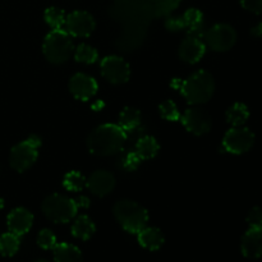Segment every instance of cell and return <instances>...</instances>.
Segmentation results:
<instances>
[{"mask_svg": "<svg viewBox=\"0 0 262 262\" xmlns=\"http://www.w3.org/2000/svg\"><path fill=\"white\" fill-rule=\"evenodd\" d=\"M127 135L117 124H102L87 138L90 152L97 156H110L119 152L124 146Z\"/></svg>", "mask_w": 262, "mask_h": 262, "instance_id": "cell-1", "label": "cell"}, {"mask_svg": "<svg viewBox=\"0 0 262 262\" xmlns=\"http://www.w3.org/2000/svg\"><path fill=\"white\" fill-rule=\"evenodd\" d=\"M214 78L206 71L196 72L181 84V92L192 105H201L209 101L214 95Z\"/></svg>", "mask_w": 262, "mask_h": 262, "instance_id": "cell-2", "label": "cell"}, {"mask_svg": "<svg viewBox=\"0 0 262 262\" xmlns=\"http://www.w3.org/2000/svg\"><path fill=\"white\" fill-rule=\"evenodd\" d=\"M115 219L118 220L123 229L129 233H136L143 229L147 225L148 214L145 207L130 200L118 201L113 207Z\"/></svg>", "mask_w": 262, "mask_h": 262, "instance_id": "cell-3", "label": "cell"}, {"mask_svg": "<svg viewBox=\"0 0 262 262\" xmlns=\"http://www.w3.org/2000/svg\"><path fill=\"white\" fill-rule=\"evenodd\" d=\"M73 42L64 30H53L43 40L42 51L45 58L53 64H63L73 53Z\"/></svg>", "mask_w": 262, "mask_h": 262, "instance_id": "cell-4", "label": "cell"}, {"mask_svg": "<svg viewBox=\"0 0 262 262\" xmlns=\"http://www.w3.org/2000/svg\"><path fill=\"white\" fill-rule=\"evenodd\" d=\"M77 206L76 201L63 194H51L46 197L42 202V212L49 220L53 223H68L76 216Z\"/></svg>", "mask_w": 262, "mask_h": 262, "instance_id": "cell-5", "label": "cell"}, {"mask_svg": "<svg viewBox=\"0 0 262 262\" xmlns=\"http://www.w3.org/2000/svg\"><path fill=\"white\" fill-rule=\"evenodd\" d=\"M40 145L41 140L37 136H31L26 141L15 145L10 151V166L19 173L31 168L37 159V148Z\"/></svg>", "mask_w": 262, "mask_h": 262, "instance_id": "cell-6", "label": "cell"}, {"mask_svg": "<svg viewBox=\"0 0 262 262\" xmlns=\"http://www.w3.org/2000/svg\"><path fill=\"white\" fill-rule=\"evenodd\" d=\"M205 45L214 51H228L237 42V31L227 23H217L205 33Z\"/></svg>", "mask_w": 262, "mask_h": 262, "instance_id": "cell-7", "label": "cell"}, {"mask_svg": "<svg viewBox=\"0 0 262 262\" xmlns=\"http://www.w3.org/2000/svg\"><path fill=\"white\" fill-rule=\"evenodd\" d=\"M255 143V135L246 127H233L228 130L223 140V146L230 154L241 155L252 148Z\"/></svg>", "mask_w": 262, "mask_h": 262, "instance_id": "cell-8", "label": "cell"}, {"mask_svg": "<svg viewBox=\"0 0 262 262\" xmlns=\"http://www.w3.org/2000/svg\"><path fill=\"white\" fill-rule=\"evenodd\" d=\"M101 74L113 84H122L129 79L130 69L127 61L120 56L110 55L102 59L100 64Z\"/></svg>", "mask_w": 262, "mask_h": 262, "instance_id": "cell-9", "label": "cell"}, {"mask_svg": "<svg viewBox=\"0 0 262 262\" xmlns=\"http://www.w3.org/2000/svg\"><path fill=\"white\" fill-rule=\"evenodd\" d=\"M66 32L74 37H87L95 30V19L90 13L76 10L66 18Z\"/></svg>", "mask_w": 262, "mask_h": 262, "instance_id": "cell-10", "label": "cell"}, {"mask_svg": "<svg viewBox=\"0 0 262 262\" xmlns=\"http://www.w3.org/2000/svg\"><path fill=\"white\" fill-rule=\"evenodd\" d=\"M182 123L188 132L201 136L211 129L212 120L207 112L201 107H191L182 115Z\"/></svg>", "mask_w": 262, "mask_h": 262, "instance_id": "cell-11", "label": "cell"}, {"mask_svg": "<svg viewBox=\"0 0 262 262\" xmlns=\"http://www.w3.org/2000/svg\"><path fill=\"white\" fill-rule=\"evenodd\" d=\"M69 90L76 99L87 101L97 92V82L91 76L76 73L69 81Z\"/></svg>", "mask_w": 262, "mask_h": 262, "instance_id": "cell-12", "label": "cell"}, {"mask_svg": "<svg viewBox=\"0 0 262 262\" xmlns=\"http://www.w3.org/2000/svg\"><path fill=\"white\" fill-rule=\"evenodd\" d=\"M86 187L95 196L104 197L114 189L115 178L109 171L97 170L86 179Z\"/></svg>", "mask_w": 262, "mask_h": 262, "instance_id": "cell-13", "label": "cell"}, {"mask_svg": "<svg viewBox=\"0 0 262 262\" xmlns=\"http://www.w3.org/2000/svg\"><path fill=\"white\" fill-rule=\"evenodd\" d=\"M7 224L10 233L20 237L32 228L33 215L27 209L18 207V209H14L8 215Z\"/></svg>", "mask_w": 262, "mask_h": 262, "instance_id": "cell-14", "label": "cell"}, {"mask_svg": "<svg viewBox=\"0 0 262 262\" xmlns=\"http://www.w3.org/2000/svg\"><path fill=\"white\" fill-rule=\"evenodd\" d=\"M241 251L247 258L256 260L262 257V229L250 228L241 241Z\"/></svg>", "mask_w": 262, "mask_h": 262, "instance_id": "cell-15", "label": "cell"}, {"mask_svg": "<svg viewBox=\"0 0 262 262\" xmlns=\"http://www.w3.org/2000/svg\"><path fill=\"white\" fill-rule=\"evenodd\" d=\"M205 53H206V45L204 41L196 37H191V36L182 41L178 50L179 58L189 64H194L201 60Z\"/></svg>", "mask_w": 262, "mask_h": 262, "instance_id": "cell-16", "label": "cell"}, {"mask_svg": "<svg viewBox=\"0 0 262 262\" xmlns=\"http://www.w3.org/2000/svg\"><path fill=\"white\" fill-rule=\"evenodd\" d=\"M138 234V243L143 248L150 251H158L164 245V234L158 228L145 227Z\"/></svg>", "mask_w": 262, "mask_h": 262, "instance_id": "cell-17", "label": "cell"}, {"mask_svg": "<svg viewBox=\"0 0 262 262\" xmlns=\"http://www.w3.org/2000/svg\"><path fill=\"white\" fill-rule=\"evenodd\" d=\"M55 262H83V256L78 247L69 243H56L53 248Z\"/></svg>", "mask_w": 262, "mask_h": 262, "instance_id": "cell-18", "label": "cell"}, {"mask_svg": "<svg viewBox=\"0 0 262 262\" xmlns=\"http://www.w3.org/2000/svg\"><path fill=\"white\" fill-rule=\"evenodd\" d=\"M95 230H96V228H95L94 222L86 215H79L72 224V234H73V237L82 241L90 239L94 235Z\"/></svg>", "mask_w": 262, "mask_h": 262, "instance_id": "cell-19", "label": "cell"}, {"mask_svg": "<svg viewBox=\"0 0 262 262\" xmlns=\"http://www.w3.org/2000/svg\"><path fill=\"white\" fill-rule=\"evenodd\" d=\"M159 152V143L151 136H145L140 138L136 143V154L141 158V160H150L155 158Z\"/></svg>", "mask_w": 262, "mask_h": 262, "instance_id": "cell-20", "label": "cell"}, {"mask_svg": "<svg viewBox=\"0 0 262 262\" xmlns=\"http://www.w3.org/2000/svg\"><path fill=\"white\" fill-rule=\"evenodd\" d=\"M250 118V110L247 105L235 102L227 110V122L233 127H242Z\"/></svg>", "mask_w": 262, "mask_h": 262, "instance_id": "cell-21", "label": "cell"}, {"mask_svg": "<svg viewBox=\"0 0 262 262\" xmlns=\"http://www.w3.org/2000/svg\"><path fill=\"white\" fill-rule=\"evenodd\" d=\"M141 113L135 107H124L119 115V127L124 132H132L140 125Z\"/></svg>", "mask_w": 262, "mask_h": 262, "instance_id": "cell-22", "label": "cell"}, {"mask_svg": "<svg viewBox=\"0 0 262 262\" xmlns=\"http://www.w3.org/2000/svg\"><path fill=\"white\" fill-rule=\"evenodd\" d=\"M20 246L19 237L13 233H4L0 235V255L5 257H12L18 252Z\"/></svg>", "mask_w": 262, "mask_h": 262, "instance_id": "cell-23", "label": "cell"}, {"mask_svg": "<svg viewBox=\"0 0 262 262\" xmlns=\"http://www.w3.org/2000/svg\"><path fill=\"white\" fill-rule=\"evenodd\" d=\"M74 59L79 63L92 64L97 60V50L87 43H81L74 50Z\"/></svg>", "mask_w": 262, "mask_h": 262, "instance_id": "cell-24", "label": "cell"}, {"mask_svg": "<svg viewBox=\"0 0 262 262\" xmlns=\"http://www.w3.org/2000/svg\"><path fill=\"white\" fill-rule=\"evenodd\" d=\"M64 188L68 191L79 192L86 187V178L79 171H69L63 181Z\"/></svg>", "mask_w": 262, "mask_h": 262, "instance_id": "cell-25", "label": "cell"}, {"mask_svg": "<svg viewBox=\"0 0 262 262\" xmlns=\"http://www.w3.org/2000/svg\"><path fill=\"white\" fill-rule=\"evenodd\" d=\"M66 14H64L63 9H59L56 7L48 8L45 10V20L50 27H53L54 30H59L64 26L66 23Z\"/></svg>", "mask_w": 262, "mask_h": 262, "instance_id": "cell-26", "label": "cell"}, {"mask_svg": "<svg viewBox=\"0 0 262 262\" xmlns=\"http://www.w3.org/2000/svg\"><path fill=\"white\" fill-rule=\"evenodd\" d=\"M182 19L184 22V27L187 30L193 27H199V26L204 25V15L196 8H191V9L186 10L184 14L182 15Z\"/></svg>", "mask_w": 262, "mask_h": 262, "instance_id": "cell-27", "label": "cell"}, {"mask_svg": "<svg viewBox=\"0 0 262 262\" xmlns=\"http://www.w3.org/2000/svg\"><path fill=\"white\" fill-rule=\"evenodd\" d=\"M160 109V114L164 119L170 120V122H176V120H179L181 115H179V110L177 107L176 102L171 101V100H166L163 104L159 106Z\"/></svg>", "mask_w": 262, "mask_h": 262, "instance_id": "cell-28", "label": "cell"}, {"mask_svg": "<svg viewBox=\"0 0 262 262\" xmlns=\"http://www.w3.org/2000/svg\"><path fill=\"white\" fill-rule=\"evenodd\" d=\"M182 0H158L155 5V13L158 17L169 15L173 10L178 8Z\"/></svg>", "mask_w": 262, "mask_h": 262, "instance_id": "cell-29", "label": "cell"}, {"mask_svg": "<svg viewBox=\"0 0 262 262\" xmlns=\"http://www.w3.org/2000/svg\"><path fill=\"white\" fill-rule=\"evenodd\" d=\"M37 243L42 250H53L56 245V237L51 230L42 229L37 235Z\"/></svg>", "mask_w": 262, "mask_h": 262, "instance_id": "cell-30", "label": "cell"}, {"mask_svg": "<svg viewBox=\"0 0 262 262\" xmlns=\"http://www.w3.org/2000/svg\"><path fill=\"white\" fill-rule=\"evenodd\" d=\"M247 223L250 228H258L262 229V209L261 207H253L247 215Z\"/></svg>", "mask_w": 262, "mask_h": 262, "instance_id": "cell-31", "label": "cell"}, {"mask_svg": "<svg viewBox=\"0 0 262 262\" xmlns=\"http://www.w3.org/2000/svg\"><path fill=\"white\" fill-rule=\"evenodd\" d=\"M165 27L171 32H178V31L184 30V22L182 19V15H177V17H169L165 20Z\"/></svg>", "mask_w": 262, "mask_h": 262, "instance_id": "cell-32", "label": "cell"}, {"mask_svg": "<svg viewBox=\"0 0 262 262\" xmlns=\"http://www.w3.org/2000/svg\"><path fill=\"white\" fill-rule=\"evenodd\" d=\"M241 4L248 12L262 14V0H241Z\"/></svg>", "mask_w": 262, "mask_h": 262, "instance_id": "cell-33", "label": "cell"}, {"mask_svg": "<svg viewBox=\"0 0 262 262\" xmlns=\"http://www.w3.org/2000/svg\"><path fill=\"white\" fill-rule=\"evenodd\" d=\"M141 161L142 160H141L140 156H138L136 152H132L127 156V159H125L124 166L128 169V170H135V169H137V166L140 165Z\"/></svg>", "mask_w": 262, "mask_h": 262, "instance_id": "cell-34", "label": "cell"}, {"mask_svg": "<svg viewBox=\"0 0 262 262\" xmlns=\"http://www.w3.org/2000/svg\"><path fill=\"white\" fill-rule=\"evenodd\" d=\"M251 33H252L253 36H256V37H261L262 36V23H258L257 26H255V27L251 30Z\"/></svg>", "mask_w": 262, "mask_h": 262, "instance_id": "cell-35", "label": "cell"}, {"mask_svg": "<svg viewBox=\"0 0 262 262\" xmlns=\"http://www.w3.org/2000/svg\"><path fill=\"white\" fill-rule=\"evenodd\" d=\"M74 201H76L77 206H84V207H87V206H89V205H90L89 200H87L86 197H79V199L74 200Z\"/></svg>", "mask_w": 262, "mask_h": 262, "instance_id": "cell-36", "label": "cell"}, {"mask_svg": "<svg viewBox=\"0 0 262 262\" xmlns=\"http://www.w3.org/2000/svg\"><path fill=\"white\" fill-rule=\"evenodd\" d=\"M35 262H49V261H45V260H38V261H35Z\"/></svg>", "mask_w": 262, "mask_h": 262, "instance_id": "cell-37", "label": "cell"}, {"mask_svg": "<svg viewBox=\"0 0 262 262\" xmlns=\"http://www.w3.org/2000/svg\"><path fill=\"white\" fill-rule=\"evenodd\" d=\"M154 2H158V0H154Z\"/></svg>", "mask_w": 262, "mask_h": 262, "instance_id": "cell-38", "label": "cell"}]
</instances>
